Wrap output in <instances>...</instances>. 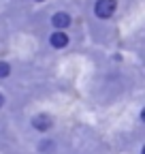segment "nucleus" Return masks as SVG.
<instances>
[{
    "label": "nucleus",
    "instance_id": "1",
    "mask_svg": "<svg viewBox=\"0 0 145 154\" xmlns=\"http://www.w3.org/2000/svg\"><path fill=\"white\" fill-rule=\"evenodd\" d=\"M120 9V0H94L92 2V15L98 22H111Z\"/></svg>",
    "mask_w": 145,
    "mask_h": 154
},
{
    "label": "nucleus",
    "instance_id": "2",
    "mask_svg": "<svg viewBox=\"0 0 145 154\" xmlns=\"http://www.w3.org/2000/svg\"><path fill=\"white\" fill-rule=\"evenodd\" d=\"M47 45L53 51H62L70 45V34L66 30H51L49 36H47Z\"/></svg>",
    "mask_w": 145,
    "mask_h": 154
},
{
    "label": "nucleus",
    "instance_id": "3",
    "mask_svg": "<svg viewBox=\"0 0 145 154\" xmlns=\"http://www.w3.org/2000/svg\"><path fill=\"white\" fill-rule=\"evenodd\" d=\"M49 24H51L53 30H66V32H68V28L72 26V15H70L68 11L58 9V11H53V13H51Z\"/></svg>",
    "mask_w": 145,
    "mask_h": 154
},
{
    "label": "nucleus",
    "instance_id": "4",
    "mask_svg": "<svg viewBox=\"0 0 145 154\" xmlns=\"http://www.w3.org/2000/svg\"><path fill=\"white\" fill-rule=\"evenodd\" d=\"M30 124H32V128H34V131H39V133H47V131L53 126V120H51V116H49V113H36V116H32Z\"/></svg>",
    "mask_w": 145,
    "mask_h": 154
},
{
    "label": "nucleus",
    "instance_id": "5",
    "mask_svg": "<svg viewBox=\"0 0 145 154\" xmlns=\"http://www.w3.org/2000/svg\"><path fill=\"white\" fill-rule=\"evenodd\" d=\"M11 62H7V60H0V79H7V77L11 75Z\"/></svg>",
    "mask_w": 145,
    "mask_h": 154
},
{
    "label": "nucleus",
    "instance_id": "6",
    "mask_svg": "<svg viewBox=\"0 0 145 154\" xmlns=\"http://www.w3.org/2000/svg\"><path fill=\"white\" fill-rule=\"evenodd\" d=\"M4 103H7V99H4V94H2V92H0V109H2V107H4Z\"/></svg>",
    "mask_w": 145,
    "mask_h": 154
},
{
    "label": "nucleus",
    "instance_id": "7",
    "mask_svg": "<svg viewBox=\"0 0 145 154\" xmlns=\"http://www.w3.org/2000/svg\"><path fill=\"white\" fill-rule=\"evenodd\" d=\"M32 2H36V5H43V2H47V0H32Z\"/></svg>",
    "mask_w": 145,
    "mask_h": 154
}]
</instances>
